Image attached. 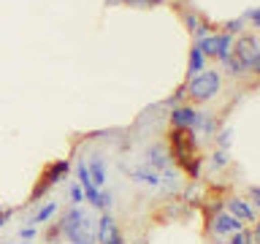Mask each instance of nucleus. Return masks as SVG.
I'll list each match as a JSON object with an SVG mask.
<instances>
[{
    "label": "nucleus",
    "instance_id": "obj_1",
    "mask_svg": "<svg viewBox=\"0 0 260 244\" xmlns=\"http://www.w3.org/2000/svg\"><path fill=\"white\" fill-rule=\"evenodd\" d=\"M184 98L190 101L192 106H201V103H209L222 93V71L217 68H203L201 73H195L184 81Z\"/></svg>",
    "mask_w": 260,
    "mask_h": 244
},
{
    "label": "nucleus",
    "instance_id": "obj_2",
    "mask_svg": "<svg viewBox=\"0 0 260 244\" xmlns=\"http://www.w3.org/2000/svg\"><path fill=\"white\" fill-rule=\"evenodd\" d=\"M233 57L247 68L249 76H257L260 73V38H257V33L247 30L241 36H236L233 38Z\"/></svg>",
    "mask_w": 260,
    "mask_h": 244
},
{
    "label": "nucleus",
    "instance_id": "obj_3",
    "mask_svg": "<svg viewBox=\"0 0 260 244\" xmlns=\"http://www.w3.org/2000/svg\"><path fill=\"white\" fill-rule=\"evenodd\" d=\"M71 171H73V163H71L68 158H65V160L49 163L46 171L41 174V182L36 185V190H32V195H30V203H41V195H46L54 185H60L62 179H68V176H71Z\"/></svg>",
    "mask_w": 260,
    "mask_h": 244
},
{
    "label": "nucleus",
    "instance_id": "obj_4",
    "mask_svg": "<svg viewBox=\"0 0 260 244\" xmlns=\"http://www.w3.org/2000/svg\"><path fill=\"white\" fill-rule=\"evenodd\" d=\"M241 228H247L244 223H239L233 215H228L225 209L219 211H209V223H206V233L214 244H225L222 239H228L231 233H239Z\"/></svg>",
    "mask_w": 260,
    "mask_h": 244
},
{
    "label": "nucleus",
    "instance_id": "obj_5",
    "mask_svg": "<svg viewBox=\"0 0 260 244\" xmlns=\"http://www.w3.org/2000/svg\"><path fill=\"white\" fill-rule=\"evenodd\" d=\"M171 130H187V133H198L201 125V109H195L192 103H179L168 111Z\"/></svg>",
    "mask_w": 260,
    "mask_h": 244
},
{
    "label": "nucleus",
    "instance_id": "obj_6",
    "mask_svg": "<svg viewBox=\"0 0 260 244\" xmlns=\"http://www.w3.org/2000/svg\"><path fill=\"white\" fill-rule=\"evenodd\" d=\"M81 225H95V220L87 215L81 206H68L62 211V217H60V223H57V228H60V236L62 239H68V236L76 231V228Z\"/></svg>",
    "mask_w": 260,
    "mask_h": 244
},
{
    "label": "nucleus",
    "instance_id": "obj_7",
    "mask_svg": "<svg viewBox=\"0 0 260 244\" xmlns=\"http://www.w3.org/2000/svg\"><path fill=\"white\" fill-rule=\"evenodd\" d=\"M222 209L228 211V215H233L244 225H255V220H257V209L249 206V201L241 198V195H228L225 203H222Z\"/></svg>",
    "mask_w": 260,
    "mask_h": 244
},
{
    "label": "nucleus",
    "instance_id": "obj_8",
    "mask_svg": "<svg viewBox=\"0 0 260 244\" xmlns=\"http://www.w3.org/2000/svg\"><path fill=\"white\" fill-rule=\"evenodd\" d=\"M144 166H149V168H154V171H162V168L174 166V158H171V146L162 144V141L146 146V152H144Z\"/></svg>",
    "mask_w": 260,
    "mask_h": 244
},
{
    "label": "nucleus",
    "instance_id": "obj_9",
    "mask_svg": "<svg viewBox=\"0 0 260 244\" xmlns=\"http://www.w3.org/2000/svg\"><path fill=\"white\" fill-rule=\"evenodd\" d=\"M182 187H184V171L182 168L168 166V168L160 171V187L157 190H162L166 195H176V193H182Z\"/></svg>",
    "mask_w": 260,
    "mask_h": 244
},
{
    "label": "nucleus",
    "instance_id": "obj_10",
    "mask_svg": "<svg viewBox=\"0 0 260 244\" xmlns=\"http://www.w3.org/2000/svg\"><path fill=\"white\" fill-rule=\"evenodd\" d=\"M57 211H60V203L57 201H41L38 206H36V211H32V215L24 220L22 225H32V228H41V225H49V220H52Z\"/></svg>",
    "mask_w": 260,
    "mask_h": 244
},
{
    "label": "nucleus",
    "instance_id": "obj_11",
    "mask_svg": "<svg viewBox=\"0 0 260 244\" xmlns=\"http://www.w3.org/2000/svg\"><path fill=\"white\" fill-rule=\"evenodd\" d=\"M127 176L133 179L136 185L152 187V190H157V187H160V171H154V168H149V166H136V168H127Z\"/></svg>",
    "mask_w": 260,
    "mask_h": 244
},
{
    "label": "nucleus",
    "instance_id": "obj_12",
    "mask_svg": "<svg viewBox=\"0 0 260 244\" xmlns=\"http://www.w3.org/2000/svg\"><path fill=\"white\" fill-rule=\"evenodd\" d=\"M87 171H89V179H92V185L98 187V190L109 185V171H106L103 155H92V158L87 160Z\"/></svg>",
    "mask_w": 260,
    "mask_h": 244
},
{
    "label": "nucleus",
    "instance_id": "obj_13",
    "mask_svg": "<svg viewBox=\"0 0 260 244\" xmlns=\"http://www.w3.org/2000/svg\"><path fill=\"white\" fill-rule=\"evenodd\" d=\"M219 128H222V125H219V117H217L214 111H201L198 136H203V138H209V141H211V138H214V133H217Z\"/></svg>",
    "mask_w": 260,
    "mask_h": 244
},
{
    "label": "nucleus",
    "instance_id": "obj_14",
    "mask_svg": "<svg viewBox=\"0 0 260 244\" xmlns=\"http://www.w3.org/2000/svg\"><path fill=\"white\" fill-rule=\"evenodd\" d=\"M231 54H233V36H228V33L217 30V52H214V60L222 65Z\"/></svg>",
    "mask_w": 260,
    "mask_h": 244
},
{
    "label": "nucleus",
    "instance_id": "obj_15",
    "mask_svg": "<svg viewBox=\"0 0 260 244\" xmlns=\"http://www.w3.org/2000/svg\"><path fill=\"white\" fill-rule=\"evenodd\" d=\"M206 57L201 54V49L192 44V49H190V54H187V79L190 76H195V73H201L203 68H206Z\"/></svg>",
    "mask_w": 260,
    "mask_h": 244
},
{
    "label": "nucleus",
    "instance_id": "obj_16",
    "mask_svg": "<svg viewBox=\"0 0 260 244\" xmlns=\"http://www.w3.org/2000/svg\"><path fill=\"white\" fill-rule=\"evenodd\" d=\"M231 163H233V160H231V152H225V149H214V152L206 158V166H209L211 171H222V168L231 166Z\"/></svg>",
    "mask_w": 260,
    "mask_h": 244
},
{
    "label": "nucleus",
    "instance_id": "obj_17",
    "mask_svg": "<svg viewBox=\"0 0 260 244\" xmlns=\"http://www.w3.org/2000/svg\"><path fill=\"white\" fill-rule=\"evenodd\" d=\"M182 22H184V27L195 36V33L201 30V24L206 22V19H203V14L195 11V8H184V11H182Z\"/></svg>",
    "mask_w": 260,
    "mask_h": 244
},
{
    "label": "nucleus",
    "instance_id": "obj_18",
    "mask_svg": "<svg viewBox=\"0 0 260 244\" xmlns=\"http://www.w3.org/2000/svg\"><path fill=\"white\" fill-rule=\"evenodd\" d=\"M211 141H214V149H225V152H231V144H233V128H231V125L219 128Z\"/></svg>",
    "mask_w": 260,
    "mask_h": 244
},
{
    "label": "nucleus",
    "instance_id": "obj_19",
    "mask_svg": "<svg viewBox=\"0 0 260 244\" xmlns=\"http://www.w3.org/2000/svg\"><path fill=\"white\" fill-rule=\"evenodd\" d=\"M192 44L201 49V54L206 57V60H214V52H217V33H211V36H206V38L192 41Z\"/></svg>",
    "mask_w": 260,
    "mask_h": 244
},
{
    "label": "nucleus",
    "instance_id": "obj_20",
    "mask_svg": "<svg viewBox=\"0 0 260 244\" xmlns=\"http://www.w3.org/2000/svg\"><path fill=\"white\" fill-rule=\"evenodd\" d=\"M222 33H228V36H241V33H247L249 27H247V22H244V16H236V19H228V22H222V27H219Z\"/></svg>",
    "mask_w": 260,
    "mask_h": 244
},
{
    "label": "nucleus",
    "instance_id": "obj_21",
    "mask_svg": "<svg viewBox=\"0 0 260 244\" xmlns=\"http://www.w3.org/2000/svg\"><path fill=\"white\" fill-rule=\"evenodd\" d=\"M222 71H225L231 79H244V76H247V68H244V65H241L239 60H236L233 54H231V57H228V60L222 63Z\"/></svg>",
    "mask_w": 260,
    "mask_h": 244
},
{
    "label": "nucleus",
    "instance_id": "obj_22",
    "mask_svg": "<svg viewBox=\"0 0 260 244\" xmlns=\"http://www.w3.org/2000/svg\"><path fill=\"white\" fill-rule=\"evenodd\" d=\"M92 206H95L98 211H111V209H114V193H111V190H106V187H101Z\"/></svg>",
    "mask_w": 260,
    "mask_h": 244
},
{
    "label": "nucleus",
    "instance_id": "obj_23",
    "mask_svg": "<svg viewBox=\"0 0 260 244\" xmlns=\"http://www.w3.org/2000/svg\"><path fill=\"white\" fill-rule=\"evenodd\" d=\"M241 16H244V22H247V27H249L252 33H255V30L260 27V8H257V6L247 8V11H244Z\"/></svg>",
    "mask_w": 260,
    "mask_h": 244
},
{
    "label": "nucleus",
    "instance_id": "obj_24",
    "mask_svg": "<svg viewBox=\"0 0 260 244\" xmlns=\"http://www.w3.org/2000/svg\"><path fill=\"white\" fill-rule=\"evenodd\" d=\"M68 203L71 206H81V203H84V193H81V187L76 182L68 185Z\"/></svg>",
    "mask_w": 260,
    "mask_h": 244
},
{
    "label": "nucleus",
    "instance_id": "obj_25",
    "mask_svg": "<svg viewBox=\"0 0 260 244\" xmlns=\"http://www.w3.org/2000/svg\"><path fill=\"white\" fill-rule=\"evenodd\" d=\"M160 3L162 0H122V6H130V8H154Z\"/></svg>",
    "mask_w": 260,
    "mask_h": 244
},
{
    "label": "nucleus",
    "instance_id": "obj_26",
    "mask_svg": "<svg viewBox=\"0 0 260 244\" xmlns=\"http://www.w3.org/2000/svg\"><path fill=\"white\" fill-rule=\"evenodd\" d=\"M36 233H38V228H32V225H19V231H16L19 241H32V239H36Z\"/></svg>",
    "mask_w": 260,
    "mask_h": 244
},
{
    "label": "nucleus",
    "instance_id": "obj_27",
    "mask_svg": "<svg viewBox=\"0 0 260 244\" xmlns=\"http://www.w3.org/2000/svg\"><path fill=\"white\" fill-rule=\"evenodd\" d=\"M14 215H16V206H3L0 209V228H6L8 223H11Z\"/></svg>",
    "mask_w": 260,
    "mask_h": 244
},
{
    "label": "nucleus",
    "instance_id": "obj_28",
    "mask_svg": "<svg viewBox=\"0 0 260 244\" xmlns=\"http://www.w3.org/2000/svg\"><path fill=\"white\" fill-rule=\"evenodd\" d=\"M179 103H184V87H179L176 93H174V95H171L168 101H166L168 109H174V106H179Z\"/></svg>",
    "mask_w": 260,
    "mask_h": 244
},
{
    "label": "nucleus",
    "instance_id": "obj_29",
    "mask_svg": "<svg viewBox=\"0 0 260 244\" xmlns=\"http://www.w3.org/2000/svg\"><path fill=\"white\" fill-rule=\"evenodd\" d=\"M247 201H249V206H255V209L260 206V187H257V185L249 187V198H247Z\"/></svg>",
    "mask_w": 260,
    "mask_h": 244
},
{
    "label": "nucleus",
    "instance_id": "obj_30",
    "mask_svg": "<svg viewBox=\"0 0 260 244\" xmlns=\"http://www.w3.org/2000/svg\"><path fill=\"white\" fill-rule=\"evenodd\" d=\"M101 244H125V239H122V233H119V231H114V233L109 236V239L101 241Z\"/></svg>",
    "mask_w": 260,
    "mask_h": 244
},
{
    "label": "nucleus",
    "instance_id": "obj_31",
    "mask_svg": "<svg viewBox=\"0 0 260 244\" xmlns=\"http://www.w3.org/2000/svg\"><path fill=\"white\" fill-rule=\"evenodd\" d=\"M106 6L114 8V6H122V0H106Z\"/></svg>",
    "mask_w": 260,
    "mask_h": 244
},
{
    "label": "nucleus",
    "instance_id": "obj_32",
    "mask_svg": "<svg viewBox=\"0 0 260 244\" xmlns=\"http://www.w3.org/2000/svg\"><path fill=\"white\" fill-rule=\"evenodd\" d=\"M6 244H30V241H6Z\"/></svg>",
    "mask_w": 260,
    "mask_h": 244
},
{
    "label": "nucleus",
    "instance_id": "obj_33",
    "mask_svg": "<svg viewBox=\"0 0 260 244\" xmlns=\"http://www.w3.org/2000/svg\"><path fill=\"white\" fill-rule=\"evenodd\" d=\"M136 244H149V241H146V239H141V241H136Z\"/></svg>",
    "mask_w": 260,
    "mask_h": 244
},
{
    "label": "nucleus",
    "instance_id": "obj_34",
    "mask_svg": "<svg viewBox=\"0 0 260 244\" xmlns=\"http://www.w3.org/2000/svg\"><path fill=\"white\" fill-rule=\"evenodd\" d=\"M174 3H184V0H174Z\"/></svg>",
    "mask_w": 260,
    "mask_h": 244
}]
</instances>
